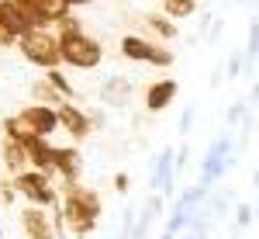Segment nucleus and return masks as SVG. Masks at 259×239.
<instances>
[{"instance_id": "nucleus-26", "label": "nucleus", "mask_w": 259, "mask_h": 239, "mask_svg": "<svg viewBox=\"0 0 259 239\" xmlns=\"http://www.w3.org/2000/svg\"><path fill=\"white\" fill-rule=\"evenodd\" d=\"M14 42H21V39L11 31V28H7V21L0 18V45H14Z\"/></svg>"}, {"instance_id": "nucleus-21", "label": "nucleus", "mask_w": 259, "mask_h": 239, "mask_svg": "<svg viewBox=\"0 0 259 239\" xmlns=\"http://www.w3.org/2000/svg\"><path fill=\"white\" fill-rule=\"evenodd\" d=\"M252 219H256V204H235V229H245V225H252Z\"/></svg>"}, {"instance_id": "nucleus-36", "label": "nucleus", "mask_w": 259, "mask_h": 239, "mask_svg": "<svg viewBox=\"0 0 259 239\" xmlns=\"http://www.w3.org/2000/svg\"><path fill=\"white\" fill-rule=\"evenodd\" d=\"M0 153H4V146H0Z\"/></svg>"}, {"instance_id": "nucleus-23", "label": "nucleus", "mask_w": 259, "mask_h": 239, "mask_svg": "<svg viewBox=\"0 0 259 239\" xmlns=\"http://www.w3.org/2000/svg\"><path fill=\"white\" fill-rule=\"evenodd\" d=\"M35 97H38V100H56V104H59L62 94L52 87V83H49V80H45V83H35Z\"/></svg>"}, {"instance_id": "nucleus-38", "label": "nucleus", "mask_w": 259, "mask_h": 239, "mask_svg": "<svg viewBox=\"0 0 259 239\" xmlns=\"http://www.w3.org/2000/svg\"><path fill=\"white\" fill-rule=\"evenodd\" d=\"M76 239H83V236H76Z\"/></svg>"}, {"instance_id": "nucleus-11", "label": "nucleus", "mask_w": 259, "mask_h": 239, "mask_svg": "<svg viewBox=\"0 0 259 239\" xmlns=\"http://www.w3.org/2000/svg\"><path fill=\"white\" fill-rule=\"evenodd\" d=\"M0 18L7 21V28H11L18 39H24L28 31H38V28H35V21L28 18V11L21 7L18 0H0Z\"/></svg>"}, {"instance_id": "nucleus-2", "label": "nucleus", "mask_w": 259, "mask_h": 239, "mask_svg": "<svg viewBox=\"0 0 259 239\" xmlns=\"http://www.w3.org/2000/svg\"><path fill=\"white\" fill-rule=\"evenodd\" d=\"M59 52H62V62L76 66V70H94L100 62V45L90 35H83L80 28L76 31H59Z\"/></svg>"}, {"instance_id": "nucleus-9", "label": "nucleus", "mask_w": 259, "mask_h": 239, "mask_svg": "<svg viewBox=\"0 0 259 239\" xmlns=\"http://www.w3.org/2000/svg\"><path fill=\"white\" fill-rule=\"evenodd\" d=\"M173 180H177V153L173 149H166L156 156L152 163V187H156V194H166V198H173Z\"/></svg>"}, {"instance_id": "nucleus-17", "label": "nucleus", "mask_w": 259, "mask_h": 239, "mask_svg": "<svg viewBox=\"0 0 259 239\" xmlns=\"http://www.w3.org/2000/svg\"><path fill=\"white\" fill-rule=\"evenodd\" d=\"M204 204H207V212H211L214 219H225L228 208H232V194H228V191H225V194H207Z\"/></svg>"}, {"instance_id": "nucleus-25", "label": "nucleus", "mask_w": 259, "mask_h": 239, "mask_svg": "<svg viewBox=\"0 0 259 239\" xmlns=\"http://www.w3.org/2000/svg\"><path fill=\"white\" fill-rule=\"evenodd\" d=\"M132 232H135V212L124 208V215H121V239H132Z\"/></svg>"}, {"instance_id": "nucleus-7", "label": "nucleus", "mask_w": 259, "mask_h": 239, "mask_svg": "<svg viewBox=\"0 0 259 239\" xmlns=\"http://www.w3.org/2000/svg\"><path fill=\"white\" fill-rule=\"evenodd\" d=\"M121 52H124L128 59H139V62H152V66H173V52H169V49H159V45H152V42L139 39V35H128V39L121 42Z\"/></svg>"}, {"instance_id": "nucleus-14", "label": "nucleus", "mask_w": 259, "mask_h": 239, "mask_svg": "<svg viewBox=\"0 0 259 239\" xmlns=\"http://www.w3.org/2000/svg\"><path fill=\"white\" fill-rule=\"evenodd\" d=\"M177 80H156L149 90H145V108L149 111H166L169 104H173V97H177Z\"/></svg>"}, {"instance_id": "nucleus-3", "label": "nucleus", "mask_w": 259, "mask_h": 239, "mask_svg": "<svg viewBox=\"0 0 259 239\" xmlns=\"http://www.w3.org/2000/svg\"><path fill=\"white\" fill-rule=\"evenodd\" d=\"M235 142H232V135H221V139L211 142V149H207V156H204V163H200V180L197 184H204V187H214L232 166H235Z\"/></svg>"}, {"instance_id": "nucleus-18", "label": "nucleus", "mask_w": 259, "mask_h": 239, "mask_svg": "<svg viewBox=\"0 0 259 239\" xmlns=\"http://www.w3.org/2000/svg\"><path fill=\"white\" fill-rule=\"evenodd\" d=\"M166 18H190L194 14V0H162Z\"/></svg>"}, {"instance_id": "nucleus-13", "label": "nucleus", "mask_w": 259, "mask_h": 239, "mask_svg": "<svg viewBox=\"0 0 259 239\" xmlns=\"http://www.w3.org/2000/svg\"><path fill=\"white\" fill-rule=\"evenodd\" d=\"M4 146V153H0V159H4V166L18 177V174H24L28 170V163H31V156H28V146L21 139H4L0 142Z\"/></svg>"}, {"instance_id": "nucleus-31", "label": "nucleus", "mask_w": 259, "mask_h": 239, "mask_svg": "<svg viewBox=\"0 0 259 239\" xmlns=\"http://www.w3.org/2000/svg\"><path fill=\"white\" fill-rule=\"evenodd\" d=\"M252 187H259V170H256V174H252Z\"/></svg>"}, {"instance_id": "nucleus-29", "label": "nucleus", "mask_w": 259, "mask_h": 239, "mask_svg": "<svg viewBox=\"0 0 259 239\" xmlns=\"http://www.w3.org/2000/svg\"><path fill=\"white\" fill-rule=\"evenodd\" d=\"M249 104H259V83L252 87V94H249Z\"/></svg>"}, {"instance_id": "nucleus-20", "label": "nucleus", "mask_w": 259, "mask_h": 239, "mask_svg": "<svg viewBox=\"0 0 259 239\" xmlns=\"http://www.w3.org/2000/svg\"><path fill=\"white\" fill-rule=\"evenodd\" d=\"M45 80H49V83H52V87L59 90L62 97H76V90H73V83H69V80L62 77L59 70H49V73H45Z\"/></svg>"}, {"instance_id": "nucleus-5", "label": "nucleus", "mask_w": 259, "mask_h": 239, "mask_svg": "<svg viewBox=\"0 0 259 239\" xmlns=\"http://www.w3.org/2000/svg\"><path fill=\"white\" fill-rule=\"evenodd\" d=\"M14 187H18L21 198H28V204H38V208H52L56 204V187H52V177L41 174V170H24L14 177Z\"/></svg>"}, {"instance_id": "nucleus-15", "label": "nucleus", "mask_w": 259, "mask_h": 239, "mask_svg": "<svg viewBox=\"0 0 259 239\" xmlns=\"http://www.w3.org/2000/svg\"><path fill=\"white\" fill-rule=\"evenodd\" d=\"M162 212V194H152V198L142 204V215L135 219V232H132V239H145L149 236V229H152V222L159 219Z\"/></svg>"}, {"instance_id": "nucleus-22", "label": "nucleus", "mask_w": 259, "mask_h": 239, "mask_svg": "<svg viewBox=\"0 0 259 239\" xmlns=\"http://www.w3.org/2000/svg\"><path fill=\"white\" fill-rule=\"evenodd\" d=\"M225 121H228V125H245V121H249V104H245V100H239V104H232V108H228V115H225Z\"/></svg>"}, {"instance_id": "nucleus-34", "label": "nucleus", "mask_w": 259, "mask_h": 239, "mask_svg": "<svg viewBox=\"0 0 259 239\" xmlns=\"http://www.w3.org/2000/svg\"><path fill=\"white\" fill-rule=\"evenodd\" d=\"M256 215H259V201H256Z\"/></svg>"}, {"instance_id": "nucleus-30", "label": "nucleus", "mask_w": 259, "mask_h": 239, "mask_svg": "<svg viewBox=\"0 0 259 239\" xmlns=\"http://www.w3.org/2000/svg\"><path fill=\"white\" fill-rule=\"evenodd\" d=\"M66 4H69V7H73V4H94V0H66Z\"/></svg>"}, {"instance_id": "nucleus-16", "label": "nucleus", "mask_w": 259, "mask_h": 239, "mask_svg": "<svg viewBox=\"0 0 259 239\" xmlns=\"http://www.w3.org/2000/svg\"><path fill=\"white\" fill-rule=\"evenodd\" d=\"M100 100H104V104H114V108L128 104V100H132V83L124 77H111L104 83V90H100Z\"/></svg>"}, {"instance_id": "nucleus-8", "label": "nucleus", "mask_w": 259, "mask_h": 239, "mask_svg": "<svg viewBox=\"0 0 259 239\" xmlns=\"http://www.w3.org/2000/svg\"><path fill=\"white\" fill-rule=\"evenodd\" d=\"M21 229H24L28 239H59L56 219H52L45 208H38V204H28V208L21 212Z\"/></svg>"}, {"instance_id": "nucleus-27", "label": "nucleus", "mask_w": 259, "mask_h": 239, "mask_svg": "<svg viewBox=\"0 0 259 239\" xmlns=\"http://www.w3.org/2000/svg\"><path fill=\"white\" fill-rule=\"evenodd\" d=\"M190 125H194V108H187V111L180 115V132L187 135V132H190Z\"/></svg>"}, {"instance_id": "nucleus-40", "label": "nucleus", "mask_w": 259, "mask_h": 239, "mask_svg": "<svg viewBox=\"0 0 259 239\" xmlns=\"http://www.w3.org/2000/svg\"><path fill=\"white\" fill-rule=\"evenodd\" d=\"M0 239H4V236H0Z\"/></svg>"}, {"instance_id": "nucleus-19", "label": "nucleus", "mask_w": 259, "mask_h": 239, "mask_svg": "<svg viewBox=\"0 0 259 239\" xmlns=\"http://www.w3.org/2000/svg\"><path fill=\"white\" fill-rule=\"evenodd\" d=\"M149 28H156V31H159L162 39H177V24H173V21L169 18H162V14H149Z\"/></svg>"}, {"instance_id": "nucleus-10", "label": "nucleus", "mask_w": 259, "mask_h": 239, "mask_svg": "<svg viewBox=\"0 0 259 239\" xmlns=\"http://www.w3.org/2000/svg\"><path fill=\"white\" fill-rule=\"evenodd\" d=\"M49 177H59L62 187H76V177H80V153L76 149H56L52 156V174Z\"/></svg>"}, {"instance_id": "nucleus-39", "label": "nucleus", "mask_w": 259, "mask_h": 239, "mask_svg": "<svg viewBox=\"0 0 259 239\" xmlns=\"http://www.w3.org/2000/svg\"><path fill=\"white\" fill-rule=\"evenodd\" d=\"M0 49H4V45H0Z\"/></svg>"}, {"instance_id": "nucleus-35", "label": "nucleus", "mask_w": 259, "mask_h": 239, "mask_svg": "<svg viewBox=\"0 0 259 239\" xmlns=\"http://www.w3.org/2000/svg\"><path fill=\"white\" fill-rule=\"evenodd\" d=\"M232 239H239V232H235V236H232Z\"/></svg>"}, {"instance_id": "nucleus-12", "label": "nucleus", "mask_w": 259, "mask_h": 239, "mask_svg": "<svg viewBox=\"0 0 259 239\" xmlns=\"http://www.w3.org/2000/svg\"><path fill=\"white\" fill-rule=\"evenodd\" d=\"M90 115H83L76 104H59V125L73 135V139H83L87 132H90Z\"/></svg>"}, {"instance_id": "nucleus-4", "label": "nucleus", "mask_w": 259, "mask_h": 239, "mask_svg": "<svg viewBox=\"0 0 259 239\" xmlns=\"http://www.w3.org/2000/svg\"><path fill=\"white\" fill-rule=\"evenodd\" d=\"M21 56L35 66H45V70H56L62 62V52H59V35H49L45 28L38 31H28L21 39Z\"/></svg>"}, {"instance_id": "nucleus-1", "label": "nucleus", "mask_w": 259, "mask_h": 239, "mask_svg": "<svg viewBox=\"0 0 259 239\" xmlns=\"http://www.w3.org/2000/svg\"><path fill=\"white\" fill-rule=\"evenodd\" d=\"M59 212H62V222H66L69 232H76V236H90V232L97 229V222H100V198H97V191H90V187H69Z\"/></svg>"}, {"instance_id": "nucleus-6", "label": "nucleus", "mask_w": 259, "mask_h": 239, "mask_svg": "<svg viewBox=\"0 0 259 239\" xmlns=\"http://www.w3.org/2000/svg\"><path fill=\"white\" fill-rule=\"evenodd\" d=\"M18 121L24 125V132L28 135H41V139H49L59 125V108H49V104H31V108H24L18 115Z\"/></svg>"}, {"instance_id": "nucleus-37", "label": "nucleus", "mask_w": 259, "mask_h": 239, "mask_svg": "<svg viewBox=\"0 0 259 239\" xmlns=\"http://www.w3.org/2000/svg\"><path fill=\"white\" fill-rule=\"evenodd\" d=\"M0 204H4V198H0Z\"/></svg>"}, {"instance_id": "nucleus-28", "label": "nucleus", "mask_w": 259, "mask_h": 239, "mask_svg": "<svg viewBox=\"0 0 259 239\" xmlns=\"http://www.w3.org/2000/svg\"><path fill=\"white\" fill-rule=\"evenodd\" d=\"M114 187H118L121 194H124V191L132 187V180H128V174H118V177H114Z\"/></svg>"}, {"instance_id": "nucleus-24", "label": "nucleus", "mask_w": 259, "mask_h": 239, "mask_svg": "<svg viewBox=\"0 0 259 239\" xmlns=\"http://www.w3.org/2000/svg\"><path fill=\"white\" fill-rule=\"evenodd\" d=\"M245 73V52H235L232 59H228V77L235 80V77H242Z\"/></svg>"}, {"instance_id": "nucleus-33", "label": "nucleus", "mask_w": 259, "mask_h": 239, "mask_svg": "<svg viewBox=\"0 0 259 239\" xmlns=\"http://www.w3.org/2000/svg\"><path fill=\"white\" fill-rule=\"evenodd\" d=\"M242 4H259V0H242Z\"/></svg>"}, {"instance_id": "nucleus-32", "label": "nucleus", "mask_w": 259, "mask_h": 239, "mask_svg": "<svg viewBox=\"0 0 259 239\" xmlns=\"http://www.w3.org/2000/svg\"><path fill=\"white\" fill-rule=\"evenodd\" d=\"M162 239H177V236H169V232H162Z\"/></svg>"}]
</instances>
